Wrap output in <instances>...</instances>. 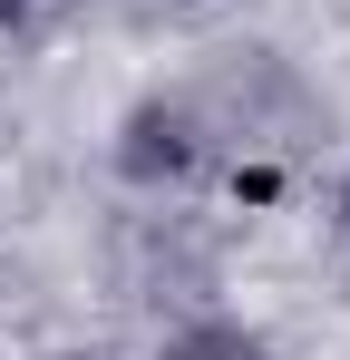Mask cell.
<instances>
[{"instance_id": "1", "label": "cell", "mask_w": 350, "mask_h": 360, "mask_svg": "<svg viewBox=\"0 0 350 360\" xmlns=\"http://www.w3.org/2000/svg\"><path fill=\"white\" fill-rule=\"evenodd\" d=\"M166 360H263V351H253L243 331H195V341H175Z\"/></svg>"}, {"instance_id": "2", "label": "cell", "mask_w": 350, "mask_h": 360, "mask_svg": "<svg viewBox=\"0 0 350 360\" xmlns=\"http://www.w3.org/2000/svg\"><path fill=\"white\" fill-rule=\"evenodd\" d=\"M341 224H350V176H341Z\"/></svg>"}]
</instances>
